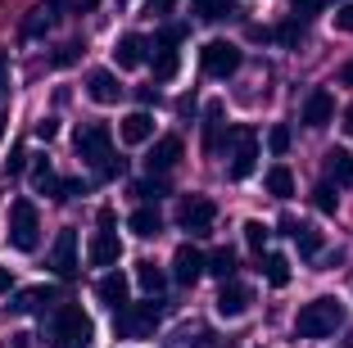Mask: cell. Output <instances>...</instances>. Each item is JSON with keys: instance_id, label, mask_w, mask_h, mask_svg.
I'll return each mask as SVG.
<instances>
[{"instance_id": "10", "label": "cell", "mask_w": 353, "mask_h": 348, "mask_svg": "<svg viewBox=\"0 0 353 348\" xmlns=\"http://www.w3.org/2000/svg\"><path fill=\"white\" fill-rule=\"evenodd\" d=\"M335 118V95L326 91V86H317V91H308V100H303V127H326Z\"/></svg>"}, {"instance_id": "7", "label": "cell", "mask_w": 353, "mask_h": 348, "mask_svg": "<svg viewBox=\"0 0 353 348\" xmlns=\"http://www.w3.org/2000/svg\"><path fill=\"white\" fill-rule=\"evenodd\" d=\"M199 63H204V72L208 77H231V72L240 68V45H231V41H208L204 50H199Z\"/></svg>"}, {"instance_id": "18", "label": "cell", "mask_w": 353, "mask_h": 348, "mask_svg": "<svg viewBox=\"0 0 353 348\" xmlns=\"http://www.w3.org/2000/svg\"><path fill=\"white\" fill-rule=\"evenodd\" d=\"M95 298H100L104 307L123 312V307H127V276H123V272H109V276H100V285H95Z\"/></svg>"}, {"instance_id": "11", "label": "cell", "mask_w": 353, "mask_h": 348, "mask_svg": "<svg viewBox=\"0 0 353 348\" xmlns=\"http://www.w3.org/2000/svg\"><path fill=\"white\" fill-rule=\"evenodd\" d=\"M50 267H54V276H73L77 267V231H59L54 236V249H50Z\"/></svg>"}, {"instance_id": "37", "label": "cell", "mask_w": 353, "mask_h": 348, "mask_svg": "<svg viewBox=\"0 0 353 348\" xmlns=\"http://www.w3.org/2000/svg\"><path fill=\"white\" fill-rule=\"evenodd\" d=\"M268 145H272V154H285V150H290V127H272Z\"/></svg>"}, {"instance_id": "40", "label": "cell", "mask_w": 353, "mask_h": 348, "mask_svg": "<svg viewBox=\"0 0 353 348\" xmlns=\"http://www.w3.org/2000/svg\"><path fill=\"white\" fill-rule=\"evenodd\" d=\"M335 28H340V32H353V5H344V10L335 14Z\"/></svg>"}, {"instance_id": "45", "label": "cell", "mask_w": 353, "mask_h": 348, "mask_svg": "<svg viewBox=\"0 0 353 348\" xmlns=\"http://www.w3.org/2000/svg\"><path fill=\"white\" fill-rule=\"evenodd\" d=\"M10 285H14V276H10V267H0V294H10Z\"/></svg>"}, {"instance_id": "13", "label": "cell", "mask_w": 353, "mask_h": 348, "mask_svg": "<svg viewBox=\"0 0 353 348\" xmlns=\"http://www.w3.org/2000/svg\"><path fill=\"white\" fill-rule=\"evenodd\" d=\"M86 95H91L95 104H118L123 100V86H118V77L109 68H91L86 72Z\"/></svg>"}, {"instance_id": "30", "label": "cell", "mask_w": 353, "mask_h": 348, "mask_svg": "<svg viewBox=\"0 0 353 348\" xmlns=\"http://www.w3.org/2000/svg\"><path fill=\"white\" fill-rule=\"evenodd\" d=\"M263 276H268L276 289H281V285H290V263H285L281 254H268V258H263Z\"/></svg>"}, {"instance_id": "19", "label": "cell", "mask_w": 353, "mask_h": 348, "mask_svg": "<svg viewBox=\"0 0 353 348\" xmlns=\"http://www.w3.org/2000/svg\"><path fill=\"white\" fill-rule=\"evenodd\" d=\"M145 37H136V32H127V37H118V45H114V63L118 68H141L145 63Z\"/></svg>"}, {"instance_id": "49", "label": "cell", "mask_w": 353, "mask_h": 348, "mask_svg": "<svg viewBox=\"0 0 353 348\" xmlns=\"http://www.w3.org/2000/svg\"><path fill=\"white\" fill-rule=\"evenodd\" d=\"M5 123H10V118H0V141H5Z\"/></svg>"}, {"instance_id": "47", "label": "cell", "mask_w": 353, "mask_h": 348, "mask_svg": "<svg viewBox=\"0 0 353 348\" xmlns=\"http://www.w3.org/2000/svg\"><path fill=\"white\" fill-rule=\"evenodd\" d=\"M344 132L353 136V104H349V113H344Z\"/></svg>"}, {"instance_id": "23", "label": "cell", "mask_w": 353, "mask_h": 348, "mask_svg": "<svg viewBox=\"0 0 353 348\" xmlns=\"http://www.w3.org/2000/svg\"><path fill=\"white\" fill-rule=\"evenodd\" d=\"M127 226H132V236L154 240L159 231H163V217H159V208H154V204H145V208H136V213L127 217Z\"/></svg>"}, {"instance_id": "41", "label": "cell", "mask_w": 353, "mask_h": 348, "mask_svg": "<svg viewBox=\"0 0 353 348\" xmlns=\"http://www.w3.org/2000/svg\"><path fill=\"white\" fill-rule=\"evenodd\" d=\"M77 50H82V45H77V41H68L59 54H54V63H73V59H77Z\"/></svg>"}, {"instance_id": "44", "label": "cell", "mask_w": 353, "mask_h": 348, "mask_svg": "<svg viewBox=\"0 0 353 348\" xmlns=\"http://www.w3.org/2000/svg\"><path fill=\"white\" fill-rule=\"evenodd\" d=\"M23 163H28V150H14V158H10V167H14V172H23Z\"/></svg>"}, {"instance_id": "15", "label": "cell", "mask_w": 353, "mask_h": 348, "mask_svg": "<svg viewBox=\"0 0 353 348\" xmlns=\"http://www.w3.org/2000/svg\"><path fill=\"white\" fill-rule=\"evenodd\" d=\"M250 303H254V294L245 285L222 280V289H218V317H245V312H250Z\"/></svg>"}, {"instance_id": "24", "label": "cell", "mask_w": 353, "mask_h": 348, "mask_svg": "<svg viewBox=\"0 0 353 348\" xmlns=\"http://www.w3.org/2000/svg\"><path fill=\"white\" fill-rule=\"evenodd\" d=\"M136 285L145 289L150 298H154V294H163V285H168L163 267H159V263H150V258H145V263H136Z\"/></svg>"}, {"instance_id": "14", "label": "cell", "mask_w": 353, "mask_h": 348, "mask_svg": "<svg viewBox=\"0 0 353 348\" xmlns=\"http://www.w3.org/2000/svg\"><path fill=\"white\" fill-rule=\"evenodd\" d=\"M145 163H150V172H159V176H163V172H172V167L181 163V136H159Z\"/></svg>"}, {"instance_id": "42", "label": "cell", "mask_w": 353, "mask_h": 348, "mask_svg": "<svg viewBox=\"0 0 353 348\" xmlns=\"http://www.w3.org/2000/svg\"><path fill=\"white\" fill-rule=\"evenodd\" d=\"M5 86H10V54L0 50V95H5Z\"/></svg>"}, {"instance_id": "43", "label": "cell", "mask_w": 353, "mask_h": 348, "mask_svg": "<svg viewBox=\"0 0 353 348\" xmlns=\"http://www.w3.org/2000/svg\"><path fill=\"white\" fill-rule=\"evenodd\" d=\"M290 5H294L299 14H317V10H322V0H290Z\"/></svg>"}, {"instance_id": "34", "label": "cell", "mask_w": 353, "mask_h": 348, "mask_svg": "<svg viewBox=\"0 0 353 348\" xmlns=\"http://www.w3.org/2000/svg\"><path fill=\"white\" fill-rule=\"evenodd\" d=\"M123 172H127V158H118V154H104V163H100V181H118Z\"/></svg>"}, {"instance_id": "21", "label": "cell", "mask_w": 353, "mask_h": 348, "mask_svg": "<svg viewBox=\"0 0 353 348\" xmlns=\"http://www.w3.org/2000/svg\"><path fill=\"white\" fill-rule=\"evenodd\" d=\"M54 303H59V294H54L50 285H37V289H23L10 303V312H50Z\"/></svg>"}, {"instance_id": "28", "label": "cell", "mask_w": 353, "mask_h": 348, "mask_svg": "<svg viewBox=\"0 0 353 348\" xmlns=\"http://www.w3.org/2000/svg\"><path fill=\"white\" fill-rule=\"evenodd\" d=\"M176 68H181L176 50H172V45H159V50H154V82H172Z\"/></svg>"}, {"instance_id": "27", "label": "cell", "mask_w": 353, "mask_h": 348, "mask_svg": "<svg viewBox=\"0 0 353 348\" xmlns=\"http://www.w3.org/2000/svg\"><path fill=\"white\" fill-rule=\"evenodd\" d=\"M268 195L272 199H290L294 195V172H290V167H268Z\"/></svg>"}, {"instance_id": "39", "label": "cell", "mask_w": 353, "mask_h": 348, "mask_svg": "<svg viewBox=\"0 0 353 348\" xmlns=\"http://www.w3.org/2000/svg\"><path fill=\"white\" fill-rule=\"evenodd\" d=\"M176 0H145V14H172Z\"/></svg>"}, {"instance_id": "5", "label": "cell", "mask_w": 353, "mask_h": 348, "mask_svg": "<svg viewBox=\"0 0 353 348\" xmlns=\"http://www.w3.org/2000/svg\"><path fill=\"white\" fill-rule=\"evenodd\" d=\"M176 222H181V231H190V236H208L213 222H218V204L208 195H186L181 208H176Z\"/></svg>"}, {"instance_id": "36", "label": "cell", "mask_w": 353, "mask_h": 348, "mask_svg": "<svg viewBox=\"0 0 353 348\" xmlns=\"http://www.w3.org/2000/svg\"><path fill=\"white\" fill-rule=\"evenodd\" d=\"M276 37H281V41H285V45H299L303 41V23H281V28H276Z\"/></svg>"}, {"instance_id": "26", "label": "cell", "mask_w": 353, "mask_h": 348, "mask_svg": "<svg viewBox=\"0 0 353 348\" xmlns=\"http://www.w3.org/2000/svg\"><path fill=\"white\" fill-rule=\"evenodd\" d=\"M326 172H331L335 185H349L353 181V154L349 150H331L326 154Z\"/></svg>"}, {"instance_id": "22", "label": "cell", "mask_w": 353, "mask_h": 348, "mask_svg": "<svg viewBox=\"0 0 353 348\" xmlns=\"http://www.w3.org/2000/svg\"><path fill=\"white\" fill-rule=\"evenodd\" d=\"M281 231H285V236L299 245L303 258H317V254H322V236H317L312 226H303V222H294V217H285V222H281Z\"/></svg>"}, {"instance_id": "6", "label": "cell", "mask_w": 353, "mask_h": 348, "mask_svg": "<svg viewBox=\"0 0 353 348\" xmlns=\"http://www.w3.org/2000/svg\"><path fill=\"white\" fill-rule=\"evenodd\" d=\"M159 317H163L159 298H150V303H127L123 312H118V335H154Z\"/></svg>"}, {"instance_id": "48", "label": "cell", "mask_w": 353, "mask_h": 348, "mask_svg": "<svg viewBox=\"0 0 353 348\" xmlns=\"http://www.w3.org/2000/svg\"><path fill=\"white\" fill-rule=\"evenodd\" d=\"M340 77H344V82H353V63H344V72H340Z\"/></svg>"}, {"instance_id": "3", "label": "cell", "mask_w": 353, "mask_h": 348, "mask_svg": "<svg viewBox=\"0 0 353 348\" xmlns=\"http://www.w3.org/2000/svg\"><path fill=\"white\" fill-rule=\"evenodd\" d=\"M10 245L19 254H32V249L41 245V217H37V204L32 199H14L10 204Z\"/></svg>"}, {"instance_id": "16", "label": "cell", "mask_w": 353, "mask_h": 348, "mask_svg": "<svg viewBox=\"0 0 353 348\" xmlns=\"http://www.w3.org/2000/svg\"><path fill=\"white\" fill-rule=\"evenodd\" d=\"M86 258H91V267H118V258H123V245H118L114 231H104V226H100V236L91 240Z\"/></svg>"}, {"instance_id": "29", "label": "cell", "mask_w": 353, "mask_h": 348, "mask_svg": "<svg viewBox=\"0 0 353 348\" xmlns=\"http://www.w3.org/2000/svg\"><path fill=\"white\" fill-rule=\"evenodd\" d=\"M195 14L204 23H222V19L236 14V5H231V0H195Z\"/></svg>"}, {"instance_id": "46", "label": "cell", "mask_w": 353, "mask_h": 348, "mask_svg": "<svg viewBox=\"0 0 353 348\" xmlns=\"http://www.w3.org/2000/svg\"><path fill=\"white\" fill-rule=\"evenodd\" d=\"M141 104H159V91H154V86H141Z\"/></svg>"}, {"instance_id": "38", "label": "cell", "mask_w": 353, "mask_h": 348, "mask_svg": "<svg viewBox=\"0 0 353 348\" xmlns=\"http://www.w3.org/2000/svg\"><path fill=\"white\" fill-rule=\"evenodd\" d=\"M37 136H41V141H54V136H59V123H54V118H41V123H37Z\"/></svg>"}, {"instance_id": "35", "label": "cell", "mask_w": 353, "mask_h": 348, "mask_svg": "<svg viewBox=\"0 0 353 348\" xmlns=\"http://www.w3.org/2000/svg\"><path fill=\"white\" fill-rule=\"evenodd\" d=\"M312 204L322 208V213H335V208H340V199H335L331 185H317V190H312Z\"/></svg>"}, {"instance_id": "32", "label": "cell", "mask_w": 353, "mask_h": 348, "mask_svg": "<svg viewBox=\"0 0 353 348\" xmlns=\"http://www.w3.org/2000/svg\"><path fill=\"white\" fill-rule=\"evenodd\" d=\"M208 272L218 280H231V272H236V254L231 249H218V254H208Z\"/></svg>"}, {"instance_id": "4", "label": "cell", "mask_w": 353, "mask_h": 348, "mask_svg": "<svg viewBox=\"0 0 353 348\" xmlns=\"http://www.w3.org/2000/svg\"><path fill=\"white\" fill-rule=\"evenodd\" d=\"M259 167V136L250 127H231V167L227 176L231 181H245V176Z\"/></svg>"}, {"instance_id": "31", "label": "cell", "mask_w": 353, "mask_h": 348, "mask_svg": "<svg viewBox=\"0 0 353 348\" xmlns=\"http://www.w3.org/2000/svg\"><path fill=\"white\" fill-rule=\"evenodd\" d=\"M132 195H141L145 204H154V199H163L168 195V181L159 172H150V181H141V185H132Z\"/></svg>"}, {"instance_id": "33", "label": "cell", "mask_w": 353, "mask_h": 348, "mask_svg": "<svg viewBox=\"0 0 353 348\" xmlns=\"http://www.w3.org/2000/svg\"><path fill=\"white\" fill-rule=\"evenodd\" d=\"M245 245H250L254 254H263V249H268V226L263 222H245Z\"/></svg>"}, {"instance_id": "8", "label": "cell", "mask_w": 353, "mask_h": 348, "mask_svg": "<svg viewBox=\"0 0 353 348\" xmlns=\"http://www.w3.org/2000/svg\"><path fill=\"white\" fill-rule=\"evenodd\" d=\"M109 141H114V136H109V127H104V123H86V127H77V154H82L86 163H95V167L104 163V154H109Z\"/></svg>"}, {"instance_id": "20", "label": "cell", "mask_w": 353, "mask_h": 348, "mask_svg": "<svg viewBox=\"0 0 353 348\" xmlns=\"http://www.w3.org/2000/svg\"><path fill=\"white\" fill-rule=\"evenodd\" d=\"M227 113H222V104L213 100L208 104V113H204V150L208 154H218L222 150V141H231V132H227V123H222Z\"/></svg>"}, {"instance_id": "12", "label": "cell", "mask_w": 353, "mask_h": 348, "mask_svg": "<svg viewBox=\"0 0 353 348\" xmlns=\"http://www.w3.org/2000/svg\"><path fill=\"white\" fill-rule=\"evenodd\" d=\"M54 23H59V5H54V0H41V5H32L28 19H23V41H37V37H46Z\"/></svg>"}, {"instance_id": "17", "label": "cell", "mask_w": 353, "mask_h": 348, "mask_svg": "<svg viewBox=\"0 0 353 348\" xmlns=\"http://www.w3.org/2000/svg\"><path fill=\"white\" fill-rule=\"evenodd\" d=\"M118 136H123V145H145V141H154V118H150L145 109L127 113L123 127H118Z\"/></svg>"}, {"instance_id": "2", "label": "cell", "mask_w": 353, "mask_h": 348, "mask_svg": "<svg viewBox=\"0 0 353 348\" xmlns=\"http://www.w3.org/2000/svg\"><path fill=\"white\" fill-rule=\"evenodd\" d=\"M95 335L91 317H86L77 303H63L54 312V326H50V348H86Z\"/></svg>"}, {"instance_id": "25", "label": "cell", "mask_w": 353, "mask_h": 348, "mask_svg": "<svg viewBox=\"0 0 353 348\" xmlns=\"http://www.w3.org/2000/svg\"><path fill=\"white\" fill-rule=\"evenodd\" d=\"M32 185L41 190V195H54L59 199V176H54V167H50V158H32Z\"/></svg>"}, {"instance_id": "1", "label": "cell", "mask_w": 353, "mask_h": 348, "mask_svg": "<svg viewBox=\"0 0 353 348\" xmlns=\"http://www.w3.org/2000/svg\"><path fill=\"white\" fill-rule=\"evenodd\" d=\"M340 326H344V303L335 294H322V298H312V303H303L299 317H294V335L299 339H331Z\"/></svg>"}, {"instance_id": "9", "label": "cell", "mask_w": 353, "mask_h": 348, "mask_svg": "<svg viewBox=\"0 0 353 348\" xmlns=\"http://www.w3.org/2000/svg\"><path fill=\"white\" fill-rule=\"evenodd\" d=\"M204 272H208V258L199 254L195 245H181V249L172 254V276L181 280V285H195V280L204 276Z\"/></svg>"}]
</instances>
